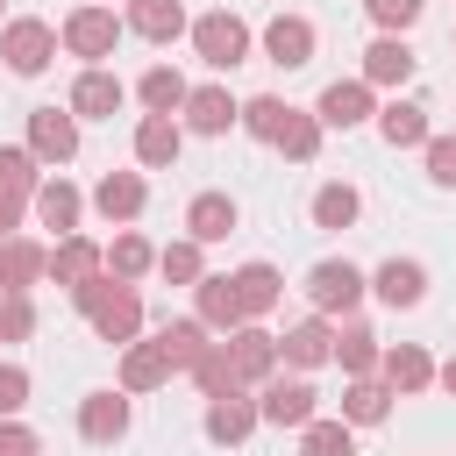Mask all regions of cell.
<instances>
[{"label": "cell", "instance_id": "6da1fadb", "mask_svg": "<svg viewBox=\"0 0 456 456\" xmlns=\"http://www.w3.org/2000/svg\"><path fill=\"white\" fill-rule=\"evenodd\" d=\"M185 36H192V57H200L207 71H235V64L249 57V43H256V36H249V21H242V14H228V7L200 14Z\"/></svg>", "mask_w": 456, "mask_h": 456}, {"label": "cell", "instance_id": "7a4b0ae2", "mask_svg": "<svg viewBox=\"0 0 456 456\" xmlns=\"http://www.w3.org/2000/svg\"><path fill=\"white\" fill-rule=\"evenodd\" d=\"M363 292H370V278H363L349 256H321V264L306 271V306L328 314V321H335V314H356Z\"/></svg>", "mask_w": 456, "mask_h": 456}, {"label": "cell", "instance_id": "3957f363", "mask_svg": "<svg viewBox=\"0 0 456 456\" xmlns=\"http://www.w3.org/2000/svg\"><path fill=\"white\" fill-rule=\"evenodd\" d=\"M0 57H7L14 78H43L50 57H57V28L36 21V14H14V21H0Z\"/></svg>", "mask_w": 456, "mask_h": 456}, {"label": "cell", "instance_id": "277c9868", "mask_svg": "<svg viewBox=\"0 0 456 456\" xmlns=\"http://www.w3.org/2000/svg\"><path fill=\"white\" fill-rule=\"evenodd\" d=\"M57 43L71 57H86V64H107L114 43H121V21H114V7H71L64 28H57Z\"/></svg>", "mask_w": 456, "mask_h": 456}, {"label": "cell", "instance_id": "5b68a950", "mask_svg": "<svg viewBox=\"0 0 456 456\" xmlns=\"http://www.w3.org/2000/svg\"><path fill=\"white\" fill-rule=\"evenodd\" d=\"M321 413V392L306 385V378H264L256 385V420H271V428H306Z\"/></svg>", "mask_w": 456, "mask_h": 456}, {"label": "cell", "instance_id": "8992f818", "mask_svg": "<svg viewBox=\"0 0 456 456\" xmlns=\"http://www.w3.org/2000/svg\"><path fill=\"white\" fill-rule=\"evenodd\" d=\"M28 150H36L43 171L71 164V157H78V114H71V107H36V114H28Z\"/></svg>", "mask_w": 456, "mask_h": 456}, {"label": "cell", "instance_id": "52a82bcc", "mask_svg": "<svg viewBox=\"0 0 456 456\" xmlns=\"http://www.w3.org/2000/svg\"><path fill=\"white\" fill-rule=\"evenodd\" d=\"M314 21L306 14H271L264 21V64H278V71H306L314 64Z\"/></svg>", "mask_w": 456, "mask_h": 456}, {"label": "cell", "instance_id": "ba28073f", "mask_svg": "<svg viewBox=\"0 0 456 456\" xmlns=\"http://www.w3.org/2000/svg\"><path fill=\"white\" fill-rule=\"evenodd\" d=\"M370 114H378V86H363V78H335L314 100V121L321 128H363Z\"/></svg>", "mask_w": 456, "mask_h": 456}, {"label": "cell", "instance_id": "9c48e42d", "mask_svg": "<svg viewBox=\"0 0 456 456\" xmlns=\"http://www.w3.org/2000/svg\"><path fill=\"white\" fill-rule=\"evenodd\" d=\"M221 349H228V363H235V378H242V385H264V378H278V335H264L256 321L228 328V335H221Z\"/></svg>", "mask_w": 456, "mask_h": 456}, {"label": "cell", "instance_id": "30bf717a", "mask_svg": "<svg viewBox=\"0 0 456 456\" xmlns=\"http://www.w3.org/2000/svg\"><path fill=\"white\" fill-rule=\"evenodd\" d=\"M128 420H135V406H128V392L114 385V392H86L78 399V435L93 442V449H114L121 435H128Z\"/></svg>", "mask_w": 456, "mask_h": 456}, {"label": "cell", "instance_id": "8fae6325", "mask_svg": "<svg viewBox=\"0 0 456 456\" xmlns=\"http://www.w3.org/2000/svg\"><path fill=\"white\" fill-rule=\"evenodd\" d=\"M121 100H128V86H121L107 64H86V71L71 78V100H64V107H71L78 121H114V114H121Z\"/></svg>", "mask_w": 456, "mask_h": 456}, {"label": "cell", "instance_id": "7c38bea8", "mask_svg": "<svg viewBox=\"0 0 456 456\" xmlns=\"http://www.w3.org/2000/svg\"><path fill=\"white\" fill-rule=\"evenodd\" d=\"M86 321H93V335H100V342H114V349H121V342H135V335H142V292L114 278V285H107V299H100Z\"/></svg>", "mask_w": 456, "mask_h": 456}, {"label": "cell", "instance_id": "4fadbf2b", "mask_svg": "<svg viewBox=\"0 0 456 456\" xmlns=\"http://www.w3.org/2000/svg\"><path fill=\"white\" fill-rule=\"evenodd\" d=\"M328 356H335V321L328 314H306L278 335V363H292V370H321Z\"/></svg>", "mask_w": 456, "mask_h": 456}, {"label": "cell", "instance_id": "5bb4252c", "mask_svg": "<svg viewBox=\"0 0 456 456\" xmlns=\"http://www.w3.org/2000/svg\"><path fill=\"white\" fill-rule=\"evenodd\" d=\"M235 114H242V100H235L228 86H192L185 107H178V128H192V135H228Z\"/></svg>", "mask_w": 456, "mask_h": 456}, {"label": "cell", "instance_id": "9a60e30c", "mask_svg": "<svg viewBox=\"0 0 456 456\" xmlns=\"http://www.w3.org/2000/svg\"><path fill=\"white\" fill-rule=\"evenodd\" d=\"M142 207H150V185H142V171H107V178L93 185V214H100V221H114V228H128Z\"/></svg>", "mask_w": 456, "mask_h": 456}, {"label": "cell", "instance_id": "2e32d148", "mask_svg": "<svg viewBox=\"0 0 456 456\" xmlns=\"http://www.w3.org/2000/svg\"><path fill=\"white\" fill-rule=\"evenodd\" d=\"M28 207H36V221L43 228H57V235H78V214H86V192L64 178V171H50L36 192H28Z\"/></svg>", "mask_w": 456, "mask_h": 456}, {"label": "cell", "instance_id": "e0dca14e", "mask_svg": "<svg viewBox=\"0 0 456 456\" xmlns=\"http://www.w3.org/2000/svg\"><path fill=\"white\" fill-rule=\"evenodd\" d=\"M178 150H185L178 114H142V121H135V164H142V171H171Z\"/></svg>", "mask_w": 456, "mask_h": 456}, {"label": "cell", "instance_id": "ac0fdd59", "mask_svg": "<svg viewBox=\"0 0 456 456\" xmlns=\"http://www.w3.org/2000/svg\"><path fill=\"white\" fill-rule=\"evenodd\" d=\"M242 228V207L228 200V192H192V207H185V235L207 249V242H228Z\"/></svg>", "mask_w": 456, "mask_h": 456}, {"label": "cell", "instance_id": "d6986e66", "mask_svg": "<svg viewBox=\"0 0 456 456\" xmlns=\"http://www.w3.org/2000/svg\"><path fill=\"white\" fill-rule=\"evenodd\" d=\"M264 420H256V399L249 392H221V399H207V442H221V449H235V442H249Z\"/></svg>", "mask_w": 456, "mask_h": 456}, {"label": "cell", "instance_id": "ffe728a7", "mask_svg": "<svg viewBox=\"0 0 456 456\" xmlns=\"http://www.w3.org/2000/svg\"><path fill=\"white\" fill-rule=\"evenodd\" d=\"M121 28H128V36H142V43H178L192 21H185V0H128Z\"/></svg>", "mask_w": 456, "mask_h": 456}, {"label": "cell", "instance_id": "44dd1931", "mask_svg": "<svg viewBox=\"0 0 456 456\" xmlns=\"http://www.w3.org/2000/svg\"><path fill=\"white\" fill-rule=\"evenodd\" d=\"M370 292H378L385 306H420V299H428V264H413V256H385V264L370 271Z\"/></svg>", "mask_w": 456, "mask_h": 456}, {"label": "cell", "instance_id": "7402d4cb", "mask_svg": "<svg viewBox=\"0 0 456 456\" xmlns=\"http://www.w3.org/2000/svg\"><path fill=\"white\" fill-rule=\"evenodd\" d=\"M413 64H420V57H413L406 36H378V43L363 50V71H356V78H363V86H406Z\"/></svg>", "mask_w": 456, "mask_h": 456}, {"label": "cell", "instance_id": "603a6c76", "mask_svg": "<svg viewBox=\"0 0 456 456\" xmlns=\"http://www.w3.org/2000/svg\"><path fill=\"white\" fill-rule=\"evenodd\" d=\"M378 378H385L392 392H428V385H435V356H428L420 342H392V349L378 356Z\"/></svg>", "mask_w": 456, "mask_h": 456}, {"label": "cell", "instance_id": "cb8c5ba5", "mask_svg": "<svg viewBox=\"0 0 456 456\" xmlns=\"http://www.w3.org/2000/svg\"><path fill=\"white\" fill-rule=\"evenodd\" d=\"M370 121H378V135H385L392 150H420V142L435 135V128H428V107H420V100H385V107H378Z\"/></svg>", "mask_w": 456, "mask_h": 456}, {"label": "cell", "instance_id": "d4e9b609", "mask_svg": "<svg viewBox=\"0 0 456 456\" xmlns=\"http://www.w3.org/2000/svg\"><path fill=\"white\" fill-rule=\"evenodd\" d=\"M93 271H107V264H100V242H93V235H57V249H50L43 278H57V285L71 292V285H78V278H93Z\"/></svg>", "mask_w": 456, "mask_h": 456}, {"label": "cell", "instance_id": "484cf974", "mask_svg": "<svg viewBox=\"0 0 456 456\" xmlns=\"http://www.w3.org/2000/svg\"><path fill=\"white\" fill-rule=\"evenodd\" d=\"M171 378V356H164V342H121V392L135 399V392H157Z\"/></svg>", "mask_w": 456, "mask_h": 456}, {"label": "cell", "instance_id": "4316f807", "mask_svg": "<svg viewBox=\"0 0 456 456\" xmlns=\"http://www.w3.org/2000/svg\"><path fill=\"white\" fill-rule=\"evenodd\" d=\"M192 299H200V321H207L214 335H228V328H242V321H249V314H242V299H235V278H214V271H207V278L192 285Z\"/></svg>", "mask_w": 456, "mask_h": 456}, {"label": "cell", "instance_id": "83f0119b", "mask_svg": "<svg viewBox=\"0 0 456 456\" xmlns=\"http://www.w3.org/2000/svg\"><path fill=\"white\" fill-rule=\"evenodd\" d=\"M392 399H399V392H392L385 378H349V385H342V420H349V428H378V420L392 413Z\"/></svg>", "mask_w": 456, "mask_h": 456}, {"label": "cell", "instance_id": "f1b7e54d", "mask_svg": "<svg viewBox=\"0 0 456 456\" xmlns=\"http://www.w3.org/2000/svg\"><path fill=\"white\" fill-rule=\"evenodd\" d=\"M321 135H328V128H321L306 107H285V121H278L271 150H278V157H292V164H314V157H321Z\"/></svg>", "mask_w": 456, "mask_h": 456}, {"label": "cell", "instance_id": "f546056e", "mask_svg": "<svg viewBox=\"0 0 456 456\" xmlns=\"http://www.w3.org/2000/svg\"><path fill=\"white\" fill-rule=\"evenodd\" d=\"M228 278H235V299H242L249 321H264V314L285 299V278H278L271 264H242V271H228Z\"/></svg>", "mask_w": 456, "mask_h": 456}, {"label": "cell", "instance_id": "4dcf8cb0", "mask_svg": "<svg viewBox=\"0 0 456 456\" xmlns=\"http://www.w3.org/2000/svg\"><path fill=\"white\" fill-rule=\"evenodd\" d=\"M157 342H164V356H171V370H192L207 349H214V328L192 314V321H164L157 328Z\"/></svg>", "mask_w": 456, "mask_h": 456}, {"label": "cell", "instance_id": "1f68e13d", "mask_svg": "<svg viewBox=\"0 0 456 456\" xmlns=\"http://www.w3.org/2000/svg\"><path fill=\"white\" fill-rule=\"evenodd\" d=\"M43 264H50V249H36L28 235H0V285L7 292H28L43 278Z\"/></svg>", "mask_w": 456, "mask_h": 456}, {"label": "cell", "instance_id": "d6a6232c", "mask_svg": "<svg viewBox=\"0 0 456 456\" xmlns=\"http://www.w3.org/2000/svg\"><path fill=\"white\" fill-rule=\"evenodd\" d=\"M100 264H107V278H121V285H135L142 271H157V249L135 235V228H121L107 249H100Z\"/></svg>", "mask_w": 456, "mask_h": 456}, {"label": "cell", "instance_id": "836d02e7", "mask_svg": "<svg viewBox=\"0 0 456 456\" xmlns=\"http://www.w3.org/2000/svg\"><path fill=\"white\" fill-rule=\"evenodd\" d=\"M378 356H385V349H378V335H370L363 321H342V328H335V363H342L349 378H378Z\"/></svg>", "mask_w": 456, "mask_h": 456}, {"label": "cell", "instance_id": "e575fe53", "mask_svg": "<svg viewBox=\"0 0 456 456\" xmlns=\"http://www.w3.org/2000/svg\"><path fill=\"white\" fill-rule=\"evenodd\" d=\"M185 93H192V86H185L171 64H150V71L135 78V100H142L150 114H178V107H185Z\"/></svg>", "mask_w": 456, "mask_h": 456}, {"label": "cell", "instance_id": "d590c367", "mask_svg": "<svg viewBox=\"0 0 456 456\" xmlns=\"http://www.w3.org/2000/svg\"><path fill=\"white\" fill-rule=\"evenodd\" d=\"M356 214H363V192H356V185L328 178V185L314 192V228H356Z\"/></svg>", "mask_w": 456, "mask_h": 456}, {"label": "cell", "instance_id": "8d00e7d4", "mask_svg": "<svg viewBox=\"0 0 456 456\" xmlns=\"http://www.w3.org/2000/svg\"><path fill=\"white\" fill-rule=\"evenodd\" d=\"M299 456H356V428L349 420H306L299 428Z\"/></svg>", "mask_w": 456, "mask_h": 456}, {"label": "cell", "instance_id": "74e56055", "mask_svg": "<svg viewBox=\"0 0 456 456\" xmlns=\"http://www.w3.org/2000/svg\"><path fill=\"white\" fill-rule=\"evenodd\" d=\"M157 271H164L171 285H200V278H207V256H200V242L185 235V242H164V249H157Z\"/></svg>", "mask_w": 456, "mask_h": 456}, {"label": "cell", "instance_id": "f35d334b", "mask_svg": "<svg viewBox=\"0 0 456 456\" xmlns=\"http://www.w3.org/2000/svg\"><path fill=\"white\" fill-rule=\"evenodd\" d=\"M192 385H200L207 399H221V392H249V385L235 378V363H228V349H221V342H214V349L192 363Z\"/></svg>", "mask_w": 456, "mask_h": 456}, {"label": "cell", "instance_id": "ab89813d", "mask_svg": "<svg viewBox=\"0 0 456 456\" xmlns=\"http://www.w3.org/2000/svg\"><path fill=\"white\" fill-rule=\"evenodd\" d=\"M278 121H285V100H278V93H256V100H242V114H235V128L256 135V142H271Z\"/></svg>", "mask_w": 456, "mask_h": 456}, {"label": "cell", "instance_id": "60d3db41", "mask_svg": "<svg viewBox=\"0 0 456 456\" xmlns=\"http://www.w3.org/2000/svg\"><path fill=\"white\" fill-rule=\"evenodd\" d=\"M0 185H7V192H36V185H43V164H36V150H28V142L0 150Z\"/></svg>", "mask_w": 456, "mask_h": 456}, {"label": "cell", "instance_id": "b9f144b4", "mask_svg": "<svg viewBox=\"0 0 456 456\" xmlns=\"http://www.w3.org/2000/svg\"><path fill=\"white\" fill-rule=\"evenodd\" d=\"M28 335H36L28 292H7V285H0V342H28Z\"/></svg>", "mask_w": 456, "mask_h": 456}, {"label": "cell", "instance_id": "7bdbcfd3", "mask_svg": "<svg viewBox=\"0 0 456 456\" xmlns=\"http://www.w3.org/2000/svg\"><path fill=\"white\" fill-rule=\"evenodd\" d=\"M420 7H428V0H363V14L378 21V36H406V28L420 21Z\"/></svg>", "mask_w": 456, "mask_h": 456}, {"label": "cell", "instance_id": "ee69618b", "mask_svg": "<svg viewBox=\"0 0 456 456\" xmlns=\"http://www.w3.org/2000/svg\"><path fill=\"white\" fill-rule=\"evenodd\" d=\"M420 157H428V185L456 192V135H428V142H420Z\"/></svg>", "mask_w": 456, "mask_h": 456}, {"label": "cell", "instance_id": "f6af8a7d", "mask_svg": "<svg viewBox=\"0 0 456 456\" xmlns=\"http://www.w3.org/2000/svg\"><path fill=\"white\" fill-rule=\"evenodd\" d=\"M28 392H36L28 370H21V363H0V420H14V413L28 406Z\"/></svg>", "mask_w": 456, "mask_h": 456}, {"label": "cell", "instance_id": "bcb514c9", "mask_svg": "<svg viewBox=\"0 0 456 456\" xmlns=\"http://www.w3.org/2000/svg\"><path fill=\"white\" fill-rule=\"evenodd\" d=\"M0 456H43L36 428H21V420H0Z\"/></svg>", "mask_w": 456, "mask_h": 456}, {"label": "cell", "instance_id": "7dc6e473", "mask_svg": "<svg viewBox=\"0 0 456 456\" xmlns=\"http://www.w3.org/2000/svg\"><path fill=\"white\" fill-rule=\"evenodd\" d=\"M21 214H28V192H7V185H0V235H14Z\"/></svg>", "mask_w": 456, "mask_h": 456}, {"label": "cell", "instance_id": "c3c4849f", "mask_svg": "<svg viewBox=\"0 0 456 456\" xmlns=\"http://www.w3.org/2000/svg\"><path fill=\"white\" fill-rule=\"evenodd\" d=\"M435 385H442V392L456 399V356H449V363H435Z\"/></svg>", "mask_w": 456, "mask_h": 456}, {"label": "cell", "instance_id": "681fc988", "mask_svg": "<svg viewBox=\"0 0 456 456\" xmlns=\"http://www.w3.org/2000/svg\"><path fill=\"white\" fill-rule=\"evenodd\" d=\"M0 14H7V0H0Z\"/></svg>", "mask_w": 456, "mask_h": 456}, {"label": "cell", "instance_id": "f907efd6", "mask_svg": "<svg viewBox=\"0 0 456 456\" xmlns=\"http://www.w3.org/2000/svg\"><path fill=\"white\" fill-rule=\"evenodd\" d=\"M449 43H456V28H449Z\"/></svg>", "mask_w": 456, "mask_h": 456}]
</instances>
